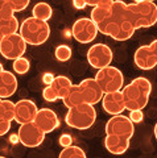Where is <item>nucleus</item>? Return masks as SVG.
<instances>
[{
	"label": "nucleus",
	"mask_w": 157,
	"mask_h": 158,
	"mask_svg": "<svg viewBox=\"0 0 157 158\" xmlns=\"http://www.w3.org/2000/svg\"><path fill=\"white\" fill-rule=\"evenodd\" d=\"M90 19L96 25L98 32L115 41H127L136 32L127 17V4L123 2H99L91 9Z\"/></svg>",
	"instance_id": "nucleus-1"
},
{
	"label": "nucleus",
	"mask_w": 157,
	"mask_h": 158,
	"mask_svg": "<svg viewBox=\"0 0 157 158\" xmlns=\"http://www.w3.org/2000/svg\"><path fill=\"white\" fill-rule=\"evenodd\" d=\"M152 92V83L145 77H137L129 85L121 90L125 110L143 111L149 102V95Z\"/></svg>",
	"instance_id": "nucleus-2"
},
{
	"label": "nucleus",
	"mask_w": 157,
	"mask_h": 158,
	"mask_svg": "<svg viewBox=\"0 0 157 158\" xmlns=\"http://www.w3.org/2000/svg\"><path fill=\"white\" fill-rule=\"evenodd\" d=\"M127 17L136 31L151 28L157 23V6L148 0L127 4Z\"/></svg>",
	"instance_id": "nucleus-3"
},
{
	"label": "nucleus",
	"mask_w": 157,
	"mask_h": 158,
	"mask_svg": "<svg viewBox=\"0 0 157 158\" xmlns=\"http://www.w3.org/2000/svg\"><path fill=\"white\" fill-rule=\"evenodd\" d=\"M19 34L23 37V40L27 42V45L38 46L48 41L50 37V27L46 21H41L32 17H27L21 23Z\"/></svg>",
	"instance_id": "nucleus-4"
},
{
	"label": "nucleus",
	"mask_w": 157,
	"mask_h": 158,
	"mask_svg": "<svg viewBox=\"0 0 157 158\" xmlns=\"http://www.w3.org/2000/svg\"><path fill=\"white\" fill-rule=\"evenodd\" d=\"M66 124L79 131L89 129L96 121V111L91 104H79L69 108L65 116Z\"/></svg>",
	"instance_id": "nucleus-5"
},
{
	"label": "nucleus",
	"mask_w": 157,
	"mask_h": 158,
	"mask_svg": "<svg viewBox=\"0 0 157 158\" xmlns=\"http://www.w3.org/2000/svg\"><path fill=\"white\" fill-rule=\"evenodd\" d=\"M95 81L102 88L103 94H111L121 91L124 87V75L117 67L107 66L98 70L95 74Z\"/></svg>",
	"instance_id": "nucleus-6"
},
{
	"label": "nucleus",
	"mask_w": 157,
	"mask_h": 158,
	"mask_svg": "<svg viewBox=\"0 0 157 158\" xmlns=\"http://www.w3.org/2000/svg\"><path fill=\"white\" fill-rule=\"evenodd\" d=\"M25 52H27V42L24 41L19 33L3 37L2 42H0V54L6 59L15 61L17 58H21Z\"/></svg>",
	"instance_id": "nucleus-7"
},
{
	"label": "nucleus",
	"mask_w": 157,
	"mask_h": 158,
	"mask_svg": "<svg viewBox=\"0 0 157 158\" xmlns=\"http://www.w3.org/2000/svg\"><path fill=\"white\" fill-rule=\"evenodd\" d=\"M86 57L91 67L100 70V69L111 66L114 54H112V50L108 45H106V44H95L87 50Z\"/></svg>",
	"instance_id": "nucleus-8"
},
{
	"label": "nucleus",
	"mask_w": 157,
	"mask_h": 158,
	"mask_svg": "<svg viewBox=\"0 0 157 158\" xmlns=\"http://www.w3.org/2000/svg\"><path fill=\"white\" fill-rule=\"evenodd\" d=\"M71 33L75 41L81 44H90L98 36V28L90 17H81L73 24Z\"/></svg>",
	"instance_id": "nucleus-9"
},
{
	"label": "nucleus",
	"mask_w": 157,
	"mask_h": 158,
	"mask_svg": "<svg viewBox=\"0 0 157 158\" xmlns=\"http://www.w3.org/2000/svg\"><path fill=\"white\" fill-rule=\"evenodd\" d=\"M104 131H106V135L121 136L131 140L132 136L135 135V124L129 120L128 116H124L121 113V115L112 116L106 123Z\"/></svg>",
	"instance_id": "nucleus-10"
},
{
	"label": "nucleus",
	"mask_w": 157,
	"mask_h": 158,
	"mask_svg": "<svg viewBox=\"0 0 157 158\" xmlns=\"http://www.w3.org/2000/svg\"><path fill=\"white\" fill-rule=\"evenodd\" d=\"M17 138L24 146L37 148L45 140V133L32 121V123H27V124H23L19 127Z\"/></svg>",
	"instance_id": "nucleus-11"
},
{
	"label": "nucleus",
	"mask_w": 157,
	"mask_h": 158,
	"mask_svg": "<svg viewBox=\"0 0 157 158\" xmlns=\"http://www.w3.org/2000/svg\"><path fill=\"white\" fill-rule=\"evenodd\" d=\"M78 87H79L83 102H85L86 104H91V106L98 104V103L102 102L103 96H104L102 88L99 87V85L96 83V81L94 78L83 79L79 85H78Z\"/></svg>",
	"instance_id": "nucleus-12"
},
{
	"label": "nucleus",
	"mask_w": 157,
	"mask_h": 158,
	"mask_svg": "<svg viewBox=\"0 0 157 158\" xmlns=\"http://www.w3.org/2000/svg\"><path fill=\"white\" fill-rule=\"evenodd\" d=\"M37 106L31 99H21L16 103V110H15V121L19 125L27 124V123L34 121V117L37 115Z\"/></svg>",
	"instance_id": "nucleus-13"
},
{
	"label": "nucleus",
	"mask_w": 157,
	"mask_h": 158,
	"mask_svg": "<svg viewBox=\"0 0 157 158\" xmlns=\"http://www.w3.org/2000/svg\"><path fill=\"white\" fill-rule=\"evenodd\" d=\"M33 123L45 135L52 133L53 131H56L60 127V118H58L57 113L53 110H50V108H41V110H38Z\"/></svg>",
	"instance_id": "nucleus-14"
},
{
	"label": "nucleus",
	"mask_w": 157,
	"mask_h": 158,
	"mask_svg": "<svg viewBox=\"0 0 157 158\" xmlns=\"http://www.w3.org/2000/svg\"><path fill=\"white\" fill-rule=\"evenodd\" d=\"M102 107H103V110L111 116L121 115L125 110L121 91L104 94V96H103V99H102Z\"/></svg>",
	"instance_id": "nucleus-15"
},
{
	"label": "nucleus",
	"mask_w": 157,
	"mask_h": 158,
	"mask_svg": "<svg viewBox=\"0 0 157 158\" xmlns=\"http://www.w3.org/2000/svg\"><path fill=\"white\" fill-rule=\"evenodd\" d=\"M134 61H135V65L140 70H152L153 67L157 66V61L155 56L152 54L148 45H143L136 49V52L134 54Z\"/></svg>",
	"instance_id": "nucleus-16"
},
{
	"label": "nucleus",
	"mask_w": 157,
	"mask_h": 158,
	"mask_svg": "<svg viewBox=\"0 0 157 158\" xmlns=\"http://www.w3.org/2000/svg\"><path fill=\"white\" fill-rule=\"evenodd\" d=\"M129 142H131L129 138H125L121 136H115V135H106L104 148L111 154L120 156V154H124V153L128 150Z\"/></svg>",
	"instance_id": "nucleus-17"
},
{
	"label": "nucleus",
	"mask_w": 157,
	"mask_h": 158,
	"mask_svg": "<svg viewBox=\"0 0 157 158\" xmlns=\"http://www.w3.org/2000/svg\"><path fill=\"white\" fill-rule=\"evenodd\" d=\"M17 79L16 75L12 74L11 71L4 70L0 74V99H8L12 95H15L17 91Z\"/></svg>",
	"instance_id": "nucleus-18"
},
{
	"label": "nucleus",
	"mask_w": 157,
	"mask_h": 158,
	"mask_svg": "<svg viewBox=\"0 0 157 158\" xmlns=\"http://www.w3.org/2000/svg\"><path fill=\"white\" fill-rule=\"evenodd\" d=\"M50 87L57 94L58 99H65L66 95L69 94V91L71 90L73 83H71V81L67 77H65V75H58V77L54 78V81H53Z\"/></svg>",
	"instance_id": "nucleus-19"
},
{
	"label": "nucleus",
	"mask_w": 157,
	"mask_h": 158,
	"mask_svg": "<svg viewBox=\"0 0 157 158\" xmlns=\"http://www.w3.org/2000/svg\"><path fill=\"white\" fill-rule=\"evenodd\" d=\"M62 102L67 108H71V107H75V106H79V104H86V103L83 102L82 94L79 91L78 85H73L71 90L69 91V94L66 95L65 99H62Z\"/></svg>",
	"instance_id": "nucleus-20"
},
{
	"label": "nucleus",
	"mask_w": 157,
	"mask_h": 158,
	"mask_svg": "<svg viewBox=\"0 0 157 158\" xmlns=\"http://www.w3.org/2000/svg\"><path fill=\"white\" fill-rule=\"evenodd\" d=\"M19 29H20V24H19V20L16 19V16H12L7 20L0 21V34H2V37L17 33Z\"/></svg>",
	"instance_id": "nucleus-21"
},
{
	"label": "nucleus",
	"mask_w": 157,
	"mask_h": 158,
	"mask_svg": "<svg viewBox=\"0 0 157 158\" xmlns=\"http://www.w3.org/2000/svg\"><path fill=\"white\" fill-rule=\"evenodd\" d=\"M32 15L34 19L48 23V20L53 16V9L48 3H37L32 9Z\"/></svg>",
	"instance_id": "nucleus-22"
},
{
	"label": "nucleus",
	"mask_w": 157,
	"mask_h": 158,
	"mask_svg": "<svg viewBox=\"0 0 157 158\" xmlns=\"http://www.w3.org/2000/svg\"><path fill=\"white\" fill-rule=\"evenodd\" d=\"M15 110H16V103L11 100H3L2 108H0V117L8 121H15Z\"/></svg>",
	"instance_id": "nucleus-23"
},
{
	"label": "nucleus",
	"mask_w": 157,
	"mask_h": 158,
	"mask_svg": "<svg viewBox=\"0 0 157 158\" xmlns=\"http://www.w3.org/2000/svg\"><path fill=\"white\" fill-rule=\"evenodd\" d=\"M58 158H87V157L82 148L71 145L69 148H63L61 153L58 154Z\"/></svg>",
	"instance_id": "nucleus-24"
},
{
	"label": "nucleus",
	"mask_w": 157,
	"mask_h": 158,
	"mask_svg": "<svg viewBox=\"0 0 157 158\" xmlns=\"http://www.w3.org/2000/svg\"><path fill=\"white\" fill-rule=\"evenodd\" d=\"M13 71L19 74V75H24V74H27L29 71V69H31V62L28 61L27 58H17V59H15L13 61Z\"/></svg>",
	"instance_id": "nucleus-25"
},
{
	"label": "nucleus",
	"mask_w": 157,
	"mask_h": 158,
	"mask_svg": "<svg viewBox=\"0 0 157 158\" xmlns=\"http://www.w3.org/2000/svg\"><path fill=\"white\" fill-rule=\"evenodd\" d=\"M54 56L57 58V61L60 62H67L71 58V49L67 45H60L56 48Z\"/></svg>",
	"instance_id": "nucleus-26"
},
{
	"label": "nucleus",
	"mask_w": 157,
	"mask_h": 158,
	"mask_svg": "<svg viewBox=\"0 0 157 158\" xmlns=\"http://www.w3.org/2000/svg\"><path fill=\"white\" fill-rule=\"evenodd\" d=\"M12 16H15V12L11 7L9 0H0V21L7 20Z\"/></svg>",
	"instance_id": "nucleus-27"
},
{
	"label": "nucleus",
	"mask_w": 157,
	"mask_h": 158,
	"mask_svg": "<svg viewBox=\"0 0 157 158\" xmlns=\"http://www.w3.org/2000/svg\"><path fill=\"white\" fill-rule=\"evenodd\" d=\"M9 3H11V7L15 13L25 11L29 6V0H9Z\"/></svg>",
	"instance_id": "nucleus-28"
},
{
	"label": "nucleus",
	"mask_w": 157,
	"mask_h": 158,
	"mask_svg": "<svg viewBox=\"0 0 157 158\" xmlns=\"http://www.w3.org/2000/svg\"><path fill=\"white\" fill-rule=\"evenodd\" d=\"M42 98L45 99L46 102H49V103H53V102L58 100L57 94L54 92V90H53L50 86H46V87L42 90Z\"/></svg>",
	"instance_id": "nucleus-29"
},
{
	"label": "nucleus",
	"mask_w": 157,
	"mask_h": 158,
	"mask_svg": "<svg viewBox=\"0 0 157 158\" xmlns=\"http://www.w3.org/2000/svg\"><path fill=\"white\" fill-rule=\"evenodd\" d=\"M128 118L134 123V124H139V123H141L144 118V112L143 111H131L129 115H128Z\"/></svg>",
	"instance_id": "nucleus-30"
},
{
	"label": "nucleus",
	"mask_w": 157,
	"mask_h": 158,
	"mask_svg": "<svg viewBox=\"0 0 157 158\" xmlns=\"http://www.w3.org/2000/svg\"><path fill=\"white\" fill-rule=\"evenodd\" d=\"M58 144H60V146H62V148H69V146L73 145V138L70 135L63 133V135H61L60 138H58Z\"/></svg>",
	"instance_id": "nucleus-31"
},
{
	"label": "nucleus",
	"mask_w": 157,
	"mask_h": 158,
	"mask_svg": "<svg viewBox=\"0 0 157 158\" xmlns=\"http://www.w3.org/2000/svg\"><path fill=\"white\" fill-rule=\"evenodd\" d=\"M11 123L12 121H8V120H4V118L0 117V137L2 136H6L7 133L11 129Z\"/></svg>",
	"instance_id": "nucleus-32"
},
{
	"label": "nucleus",
	"mask_w": 157,
	"mask_h": 158,
	"mask_svg": "<svg viewBox=\"0 0 157 158\" xmlns=\"http://www.w3.org/2000/svg\"><path fill=\"white\" fill-rule=\"evenodd\" d=\"M54 75L53 74H50V73H46V74H44V77H42V82L45 83L46 86H50L52 83H53V81H54Z\"/></svg>",
	"instance_id": "nucleus-33"
},
{
	"label": "nucleus",
	"mask_w": 157,
	"mask_h": 158,
	"mask_svg": "<svg viewBox=\"0 0 157 158\" xmlns=\"http://www.w3.org/2000/svg\"><path fill=\"white\" fill-rule=\"evenodd\" d=\"M148 46H149V49H151L152 54H153V56H155L156 61H157V40H153V41H152Z\"/></svg>",
	"instance_id": "nucleus-34"
},
{
	"label": "nucleus",
	"mask_w": 157,
	"mask_h": 158,
	"mask_svg": "<svg viewBox=\"0 0 157 158\" xmlns=\"http://www.w3.org/2000/svg\"><path fill=\"white\" fill-rule=\"evenodd\" d=\"M73 6H74L77 9H83V8L87 7V3L83 2V0H74V2H73Z\"/></svg>",
	"instance_id": "nucleus-35"
},
{
	"label": "nucleus",
	"mask_w": 157,
	"mask_h": 158,
	"mask_svg": "<svg viewBox=\"0 0 157 158\" xmlns=\"http://www.w3.org/2000/svg\"><path fill=\"white\" fill-rule=\"evenodd\" d=\"M153 133H155V137H156V140H157V123H156V125H155V129H153Z\"/></svg>",
	"instance_id": "nucleus-36"
},
{
	"label": "nucleus",
	"mask_w": 157,
	"mask_h": 158,
	"mask_svg": "<svg viewBox=\"0 0 157 158\" xmlns=\"http://www.w3.org/2000/svg\"><path fill=\"white\" fill-rule=\"evenodd\" d=\"M4 71V67H3V65H2V63H0V74H2Z\"/></svg>",
	"instance_id": "nucleus-37"
},
{
	"label": "nucleus",
	"mask_w": 157,
	"mask_h": 158,
	"mask_svg": "<svg viewBox=\"0 0 157 158\" xmlns=\"http://www.w3.org/2000/svg\"><path fill=\"white\" fill-rule=\"evenodd\" d=\"M3 100H4V99H0V108H2V103H3Z\"/></svg>",
	"instance_id": "nucleus-38"
},
{
	"label": "nucleus",
	"mask_w": 157,
	"mask_h": 158,
	"mask_svg": "<svg viewBox=\"0 0 157 158\" xmlns=\"http://www.w3.org/2000/svg\"><path fill=\"white\" fill-rule=\"evenodd\" d=\"M2 40H3V37H2V34H0V42H2Z\"/></svg>",
	"instance_id": "nucleus-39"
},
{
	"label": "nucleus",
	"mask_w": 157,
	"mask_h": 158,
	"mask_svg": "<svg viewBox=\"0 0 157 158\" xmlns=\"http://www.w3.org/2000/svg\"><path fill=\"white\" fill-rule=\"evenodd\" d=\"M0 158H6V157H2V156H0Z\"/></svg>",
	"instance_id": "nucleus-40"
}]
</instances>
